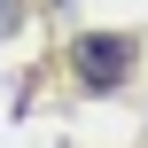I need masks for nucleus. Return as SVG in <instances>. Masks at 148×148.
Wrapping results in <instances>:
<instances>
[{
    "label": "nucleus",
    "mask_w": 148,
    "mask_h": 148,
    "mask_svg": "<svg viewBox=\"0 0 148 148\" xmlns=\"http://www.w3.org/2000/svg\"><path fill=\"white\" fill-rule=\"evenodd\" d=\"M133 55H140V47H133L125 31H94V39H70L62 62H70V78H78L86 94H117V86L133 78Z\"/></svg>",
    "instance_id": "f257e3e1"
},
{
    "label": "nucleus",
    "mask_w": 148,
    "mask_h": 148,
    "mask_svg": "<svg viewBox=\"0 0 148 148\" xmlns=\"http://www.w3.org/2000/svg\"><path fill=\"white\" fill-rule=\"evenodd\" d=\"M16 23H23V0H0V39H8Z\"/></svg>",
    "instance_id": "f03ea898"
}]
</instances>
